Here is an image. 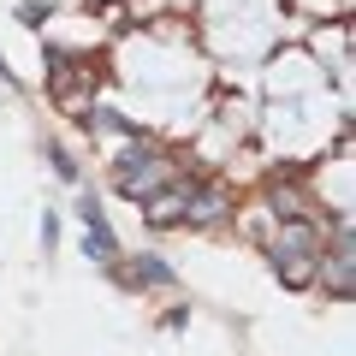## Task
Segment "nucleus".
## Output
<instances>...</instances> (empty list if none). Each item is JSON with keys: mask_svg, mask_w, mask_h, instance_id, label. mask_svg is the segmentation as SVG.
<instances>
[{"mask_svg": "<svg viewBox=\"0 0 356 356\" xmlns=\"http://www.w3.org/2000/svg\"><path fill=\"white\" fill-rule=\"evenodd\" d=\"M273 267H280V280L291 285V291H303V285H315V267H321V238L309 220H291V226L273 238Z\"/></svg>", "mask_w": 356, "mask_h": 356, "instance_id": "2", "label": "nucleus"}, {"mask_svg": "<svg viewBox=\"0 0 356 356\" xmlns=\"http://www.w3.org/2000/svg\"><path fill=\"white\" fill-rule=\"evenodd\" d=\"M77 214H83V238H89V255H95V261H113V226H107V214H102V202H77Z\"/></svg>", "mask_w": 356, "mask_h": 356, "instance_id": "5", "label": "nucleus"}, {"mask_svg": "<svg viewBox=\"0 0 356 356\" xmlns=\"http://www.w3.org/2000/svg\"><path fill=\"white\" fill-rule=\"evenodd\" d=\"M48 13H54V6H42V0H24V6H18V18H24V24H30V30H36V24H42V18H48Z\"/></svg>", "mask_w": 356, "mask_h": 356, "instance_id": "7", "label": "nucleus"}, {"mask_svg": "<svg viewBox=\"0 0 356 356\" xmlns=\"http://www.w3.org/2000/svg\"><path fill=\"white\" fill-rule=\"evenodd\" d=\"M137 280H149V285H172V267H166L161 255H143V261H137Z\"/></svg>", "mask_w": 356, "mask_h": 356, "instance_id": "6", "label": "nucleus"}, {"mask_svg": "<svg viewBox=\"0 0 356 356\" xmlns=\"http://www.w3.org/2000/svg\"><path fill=\"white\" fill-rule=\"evenodd\" d=\"M315 280L327 285L332 297H356V243H350V238H339L332 250H321Z\"/></svg>", "mask_w": 356, "mask_h": 356, "instance_id": "3", "label": "nucleus"}, {"mask_svg": "<svg viewBox=\"0 0 356 356\" xmlns=\"http://www.w3.org/2000/svg\"><path fill=\"white\" fill-rule=\"evenodd\" d=\"M226 214H232V202H226L220 184H191V191H184V214H178V220H191V226H220Z\"/></svg>", "mask_w": 356, "mask_h": 356, "instance_id": "4", "label": "nucleus"}, {"mask_svg": "<svg viewBox=\"0 0 356 356\" xmlns=\"http://www.w3.org/2000/svg\"><path fill=\"white\" fill-rule=\"evenodd\" d=\"M48 154H54V172H60V178H77V161L65 149H48Z\"/></svg>", "mask_w": 356, "mask_h": 356, "instance_id": "8", "label": "nucleus"}, {"mask_svg": "<svg viewBox=\"0 0 356 356\" xmlns=\"http://www.w3.org/2000/svg\"><path fill=\"white\" fill-rule=\"evenodd\" d=\"M113 184L131 196V202H149L154 191H166V184H178V166L166 161V154H154L149 143H131L125 154L113 161Z\"/></svg>", "mask_w": 356, "mask_h": 356, "instance_id": "1", "label": "nucleus"}]
</instances>
